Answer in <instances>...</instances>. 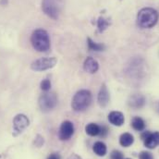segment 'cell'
I'll use <instances>...</instances> for the list:
<instances>
[{"label": "cell", "mask_w": 159, "mask_h": 159, "mask_svg": "<svg viewBox=\"0 0 159 159\" xmlns=\"http://www.w3.org/2000/svg\"><path fill=\"white\" fill-rule=\"evenodd\" d=\"M131 127L137 131H143L145 129V122L140 117H135L131 120Z\"/></svg>", "instance_id": "17"}, {"label": "cell", "mask_w": 159, "mask_h": 159, "mask_svg": "<svg viewBox=\"0 0 159 159\" xmlns=\"http://www.w3.org/2000/svg\"><path fill=\"white\" fill-rule=\"evenodd\" d=\"M129 104V106H130L131 107H133V108H136V109H137V108H141V107H143L144 106V104H145V99H144L143 96H142V95H140V94H136V95H133V96L130 98Z\"/></svg>", "instance_id": "13"}, {"label": "cell", "mask_w": 159, "mask_h": 159, "mask_svg": "<svg viewBox=\"0 0 159 159\" xmlns=\"http://www.w3.org/2000/svg\"><path fill=\"white\" fill-rule=\"evenodd\" d=\"M64 7V0H43L42 9L46 16L57 20Z\"/></svg>", "instance_id": "4"}, {"label": "cell", "mask_w": 159, "mask_h": 159, "mask_svg": "<svg viewBox=\"0 0 159 159\" xmlns=\"http://www.w3.org/2000/svg\"><path fill=\"white\" fill-rule=\"evenodd\" d=\"M109 99H110V96H109V92L107 90V85L104 83L101 88H100V91H99V93H98V96H97V101H98V104L101 107H106L109 102Z\"/></svg>", "instance_id": "9"}, {"label": "cell", "mask_w": 159, "mask_h": 159, "mask_svg": "<svg viewBox=\"0 0 159 159\" xmlns=\"http://www.w3.org/2000/svg\"><path fill=\"white\" fill-rule=\"evenodd\" d=\"M133 143H134V137H133V135H131L129 132H125V133L121 134V136L119 138V143H120L121 146H123V147H129Z\"/></svg>", "instance_id": "14"}, {"label": "cell", "mask_w": 159, "mask_h": 159, "mask_svg": "<svg viewBox=\"0 0 159 159\" xmlns=\"http://www.w3.org/2000/svg\"><path fill=\"white\" fill-rule=\"evenodd\" d=\"M108 120L114 126L120 127V126H122L124 124L125 118H124V115L121 112H119V111H112L108 115Z\"/></svg>", "instance_id": "12"}, {"label": "cell", "mask_w": 159, "mask_h": 159, "mask_svg": "<svg viewBox=\"0 0 159 159\" xmlns=\"http://www.w3.org/2000/svg\"><path fill=\"white\" fill-rule=\"evenodd\" d=\"M109 25H110V21L107 19H105L104 17H99V19L97 20L98 33H100V34L104 33L108 28Z\"/></svg>", "instance_id": "18"}, {"label": "cell", "mask_w": 159, "mask_h": 159, "mask_svg": "<svg viewBox=\"0 0 159 159\" xmlns=\"http://www.w3.org/2000/svg\"><path fill=\"white\" fill-rule=\"evenodd\" d=\"M158 12L152 7L142 8L137 15V23L143 29H150L158 21Z\"/></svg>", "instance_id": "1"}, {"label": "cell", "mask_w": 159, "mask_h": 159, "mask_svg": "<svg viewBox=\"0 0 159 159\" xmlns=\"http://www.w3.org/2000/svg\"><path fill=\"white\" fill-rule=\"evenodd\" d=\"M85 131L89 136H97L100 133V126H98L95 123H89L85 127Z\"/></svg>", "instance_id": "16"}, {"label": "cell", "mask_w": 159, "mask_h": 159, "mask_svg": "<svg viewBox=\"0 0 159 159\" xmlns=\"http://www.w3.org/2000/svg\"><path fill=\"white\" fill-rule=\"evenodd\" d=\"M74 134V125L71 121L66 120L64 121L59 129L58 137L61 141H68L70 140L72 135Z\"/></svg>", "instance_id": "8"}, {"label": "cell", "mask_w": 159, "mask_h": 159, "mask_svg": "<svg viewBox=\"0 0 159 159\" xmlns=\"http://www.w3.org/2000/svg\"><path fill=\"white\" fill-rule=\"evenodd\" d=\"M40 87L41 89L43 91V92H48L50 89H51V81L49 79H44L41 81V84H40Z\"/></svg>", "instance_id": "20"}, {"label": "cell", "mask_w": 159, "mask_h": 159, "mask_svg": "<svg viewBox=\"0 0 159 159\" xmlns=\"http://www.w3.org/2000/svg\"><path fill=\"white\" fill-rule=\"evenodd\" d=\"M144 145L148 149H155L159 145V132L151 133L145 138L144 140Z\"/></svg>", "instance_id": "11"}, {"label": "cell", "mask_w": 159, "mask_h": 159, "mask_svg": "<svg viewBox=\"0 0 159 159\" xmlns=\"http://www.w3.org/2000/svg\"><path fill=\"white\" fill-rule=\"evenodd\" d=\"M43 143H44L43 138L41 135H37L36 138H35V140H34V144H35L37 147H41V146H43Z\"/></svg>", "instance_id": "23"}, {"label": "cell", "mask_w": 159, "mask_h": 159, "mask_svg": "<svg viewBox=\"0 0 159 159\" xmlns=\"http://www.w3.org/2000/svg\"><path fill=\"white\" fill-rule=\"evenodd\" d=\"M83 69H84V70H85L86 72L91 73V74H93V73H95V72L98 70V69H99V64H98V62H97L94 58L89 57H87V58L84 60Z\"/></svg>", "instance_id": "10"}, {"label": "cell", "mask_w": 159, "mask_h": 159, "mask_svg": "<svg viewBox=\"0 0 159 159\" xmlns=\"http://www.w3.org/2000/svg\"><path fill=\"white\" fill-rule=\"evenodd\" d=\"M108 129H107V126H102V127H100V133H99V135L101 136V137H106L107 134H108Z\"/></svg>", "instance_id": "24"}, {"label": "cell", "mask_w": 159, "mask_h": 159, "mask_svg": "<svg viewBox=\"0 0 159 159\" xmlns=\"http://www.w3.org/2000/svg\"><path fill=\"white\" fill-rule=\"evenodd\" d=\"M92 103V93L88 90H80L77 92L71 102L72 109L76 112L84 111Z\"/></svg>", "instance_id": "3"}, {"label": "cell", "mask_w": 159, "mask_h": 159, "mask_svg": "<svg viewBox=\"0 0 159 159\" xmlns=\"http://www.w3.org/2000/svg\"><path fill=\"white\" fill-rule=\"evenodd\" d=\"M93 150L94 154L97 155L98 157H105L107 151V145L103 142H96L93 146Z\"/></svg>", "instance_id": "15"}, {"label": "cell", "mask_w": 159, "mask_h": 159, "mask_svg": "<svg viewBox=\"0 0 159 159\" xmlns=\"http://www.w3.org/2000/svg\"><path fill=\"white\" fill-rule=\"evenodd\" d=\"M57 63L56 57H41L31 64V69L34 71H43L54 68Z\"/></svg>", "instance_id": "6"}, {"label": "cell", "mask_w": 159, "mask_h": 159, "mask_svg": "<svg viewBox=\"0 0 159 159\" xmlns=\"http://www.w3.org/2000/svg\"><path fill=\"white\" fill-rule=\"evenodd\" d=\"M31 43L38 52H47L50 49V38L48 33L43 29L34 31L31 36Z\"/></svg>", "instance_id": "2"}, {"label": "cell", "mask_w": 159, "mask_h": 159, "mask_svg": "<svg viewBox=\"0 0 159 159\" xmlns=\"http://www.w3.org/2000/svg\"><path fill=\"white\" fill-rule=\"evenodd\" d=\"M40 109L43 112H49L53 110L57 104V97L55 93H45L42 94L38 100Z\"/></svg>", "instance_id": "5"}, {"label": "cell", "mask_w": 159, "mask_h": 159, "mask_svg": "<svg viewBox=\"0 0 159 159\" xmlns=\"http://www.w3.org/2000/svg\"><path fill=\"white\" fill-rule=\"evenodd\" d=\"M150 134V131H143V133H142V135H141V138H142V140H145V138L148 136Z\"/></svg>", "instance_id": "26"}, {"label": "cell", "mask_w": 159, "mask_h": 159, "mask_svg": "<svg viewBox=\"0 0 159 159\" xmlns=\"http://www.w3.org/2000/svg\"><path fill=\"white\" fill-rule=\"evenodd\" d=\"M0 158H1V156H0Z\"/></svg>", "instance_id": "30"}, {"label": "cell", "mask_w": 159, "mask_h": 159, "mask_svg": "<svg viewBox=\"0 0 159 159\" xmlns=\"http://www.w3.org/2000/svg\"><path fill=\"white\" fill-rule=\"evenodd\" d=\"M30 125V120L24 114H18L13 119V135L21 134Z\"/></svg>", "instance_id": "7"}, {"label": "cell", "mask_w": 159, "mask_h": 159, "mask_svg": "<svg viewBox=\"0 0 159 159\" xmlns=\"http://www.w3.org/2000/svg\"><path fill=\"white\" fill-rule=\"evenodd\" d=\"M0 3H1V5H2V6H6V5L7 4V0H1V2H0Z\"/></svg>", "instance_id": "28"}, {"label": "cell", "mask_w": 159, "mask_h": 159, "mask_svg": "<svg viewBox=\"0 0 159 159\" xmlns=\"http://www.w3.org/2000/svg\"><path fill=\"white\" fill-rule=\"evenodd\" d=\"M61 157H60V156L58 155V154H57V153H53V154H51L48 157H47V159H60Z\"/></svg>", "instance_id": "25"}, {"label": "cell", "mask_w": 159, "mask_h": 159, "mask_svg": "<svg viewBox=\"0 0 159 159\" xmlns=\"http://www.w3.org/2000/svg\"><path fill=\"white\" fill-rule=\"evenodd\" d=\"M126 159H130V158H126Z\"/></svg>", "instance_id": "29"}, {"label": "cell", "mask_w": 159, "mask_h": 159, "mask_svg": "<svg viewBox=\"0 0 159 159\" xmlns=\"http://www.w3.org/2000/svg\"><path fill=\"white\" fill-rule=\"evenodd\" d=\"M87 44H88V48H89L91 51L99 52V51H103V50L105 49V45H104L103 43H98L93 41L90 37L87 38Z\"/></svg>", "instance_id": "19"}, {"label": "cell", "mask_w": 159, "mask_h": 159, "mask_svg": "<svg viewBox=\"0 0 159 159\" xmlns=\"http://www.w3.org/2000/svg\"><path fill=\"white\" fill-rule=\"evenodd\" d=\"M68 159H81V157H79L78 155H76V154H72L71 156L69 157V158Z\"/></svg>", "instance_id": "27"}, {"label": "cell", "mask_w": 159, "mask_h": 159, "mask_svg": "<svg viewBox=\"0 0 159 159\" xmlns=\"http://www.w3.org/2000/svg\"><path fill=\"white\" fill-rule=\"evenodd\" d=\"M110 159H124V156H123V154L120 151L115 150V151H113L111 153Z\"/></svg>", "instance_id": "21"}, {"label": "cell", "mask_w": 159, "mask_h": 159, "mask_svg": "<svg viewBox=\"0 0 159 159\" xmlns=\"http://www.w3.org/2000/svg\"><path fill=\"white\" fill-rule=\"evenodd\" d=\"M139 159H154V157L150 152L143 151L139 155Z\"/></svg>", "instance_id": "22"}]
</instances>
